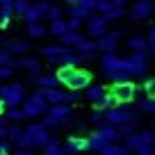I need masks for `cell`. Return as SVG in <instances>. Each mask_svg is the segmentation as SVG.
<instances>
[{"mask_svg":"<svg viewBox=\"0 0 155 155\" xmlns=\"http://www.w3.org/2000/svg\"><path fill=\"white\" fill-rule=\"evenodd\" d=\"M0 98L7 103L9 110H18L25 103V84L23 82H12L0 87Z\"/></svg>","mask_w":155,"mask_h":155,"instance_id":"6da1fadb","label":"cell"},{"mask_svg":"<svg viewBox=\"0 0 155 155\" xmlns=\"http://www.w3.org/2000/svg\"><path fill=\"white\" fill-rule=\"evenodd\" d=\"M137 91H139V87H137L135 82H119V84H110V96L114 98L119 105L121 103H132L137 98Z\"/></svg>","mask_w":155,"mask_h":155,"instance_id":"7a4b0ae2","label":"cell"},{"mask_svg":"<svg viewBox=\"0 0 155 155\" xmlns=\"http://www.w3.org/2000/svg\"><path fill=\"white\" fill-rule=\"evenodd\" d=\"M25 135H30L34 139V144L37 146H41V148H46V146L50 144V132H48V128L44 126V123L39 121V123H30L28 128H25Z\"/></svg>","mask_w":155,"mask_h":155,"instance_id":"3957f363","label":"cell"},{"mask_svg":"<svg viewBox=\"0 0 155 155\" xmlns=\"http://www.w3.org/2000/svg\"><path fill=\"white\" fill-rule=\"evenodd\" d=\"M103 73H114V71H128V59H121L116 53H107L101 57Z\"/></svg>","mask_w":155,"mask_h":155,"instance_id":"277c9868","label":"cell"},{"mask_svg":"<svg viewBox=\"0 0 155 155\" xmlns=\"http://www.w3.org/2000/svg\"><path fill=\"white\" fill-rule=\"evenodd\" d=\"M91 80H94V73L87 71V68H80V71H78V75L66 84V89H68V91H78V94H80L82 89H89V87H91Z\"/></svg>","mask_w":155,"mask_h":155,"instance_id":"5b68a950","label":"cell"},{"mask_svg":"<svg viewBox=\"0 0 155 155\" xmlns=\"http://www.w3.org/2000/svg\"><path fill=\"white\" fill-rule=\"evenodd\" d=\"M66 148V155H73V153H91V146H89V137H78V135H71L64 144Z\"/></svg>","mask_w":155,"mask_h":155,"instance_id":"8992f818","label":"cell"},{"mask_svg":"<svg viewBox=\"0 0 155 155\" xmlns=\"http://www.w3.org/2000/svg\"><path fill=\"white\" fill-rule=\"evenodd\" d=\"M148 66H146V53H130L128 57V73L130 75H146Z\"/></svg>","mask_w":155,"mask_h":155,"instance_id":"52a82bcc","label":"cell"},{"mask_svg":"<svg viewBox=\"0 0 155 155\" xmlns=\"http://www.w3.org/2000/svg\"><path fill=\"white\" fill-rule=\"evenodd\" d=\"M0 46H2V50H7L9 55H23V57L30 50V44L23 41V39H2Z\"/></svg>","mask_w":155,"mask_h":155,"instance_id":"ba28073f","label":"cell"},{"mask_svg":"<svg viewBox=\"0 0 155 155\" xmlns=\"http://www.w3.org/2000/svg\"><path fill=\"white\" fill-rule=\"evenodd\" d=\"M16 68H25V71L30 73V78H34V80L41 75V73H39V71H41V62H39L37 57H30V55L16 59Z\"/></svg>","mask_w":155,"mask_h":155,"instance_id":"9c48e42d","label":"cell"},{"mask_svg":"<svg viewBox=\"0 0 155 155\" xmlns=\"http://www.w3.org/2000/svg\"><path fill=\"white\" fill-rule=\"evenodd\" d=\"M87 32H89V37H96V41L103 39L107 34V21L103 18V16H94V18H89L87 21Z\"/></svg>","mask_w":155,"mask_h":155,"instance_id":"30bf717a","label":"cell"},{"mask_svg":"<svg viewBox=\"0 0 155 155\" xmlns=\"http://www.w3.org/2000/svg\"><path fill=\"white\" fill-rule=\"evenodd\" d=\"M41 53L48 57V62H57V59L71 55V48H68V46H62V44H55V46H44Z\"/></svg>","mask_w":155,"mask_h":155,"instance_id":"8fae6325","label":"cell"},{"mask_svg":"<svg viewBox=\"0 0 155 155\" xmlns=\"http://www.w3.org/2000/svg\"><path fill=\"white\" fill-rule=\"evenodd\" d=\"M121 32L116 30V32H107L103 39H98V50H103V55L107 53H116V41H119Z\"/></svg>","mask_w":155,"mask_h":155,"instance_id":"7c38bea8","label":"cell"},{"mask_svg":"<svg viewBox=\"0 0 155 155\" xmlns=\"http://www.w3.org/2000/svg\"><path fill=\"white\" fill-rule=\"evenodd\" d=\"M48 116H53L59 126L62 123H71V105H50Z\"/></svg>","mask_w":155,"mask_h":155,"instance_id":"4fadbf2b","label":"cell"},{"mask_svg":"<svg viewBox=\"0 0 155 155\" xmlns=\"http://www.w3.org/2000/svg\"><path fill=\"white\" fill-rule=\"evenodd\" d=\"M153 9H155V5H150V2H146V0H137L135 7H132V12H130V18L132 21H144L146 16H150Z\"/></svg>","mask_w":155,"mask_h":155,"instance_id":"5bb4252c","label":"cell"},{"mask_svg":"<svg viewBox=\"0 0 155 155\" xmlns=\"http://www.w3.org/2000/svg\"><path fill=\"white\" fill-rule=\"evenodd\" d=\"M98 135L101 137H105L107 141H110V144H119V139H121V130H119V128L116 126H110V123H105V126H101L98 128Z\"/></svg>","mask_w":155,"mask_h":155,"instance_id":"9a60e30c","label":"cell"},{"mask_svg":"<svg viewBox=\"0 0 155 155\" xmlns=\"http://www.w3.org/2000/svg\"><path fill=\"white\" fill-rule=\"evenodd\" d=\"M87 137H89V146H91V153H98V155H101L103 150H105L107 146H110V141H107L105 137H101V135H98V130L89 132Z\"/></svg>","mask_w":155,"mask_h":155,"instance_id":"2e32d148","label":"cell"},{"mask_svg":"<svg viewBox=\"0 0 155 155\" xmlns=\"http://www.w3.org/2000/svg\"><path fill=\"white\" fill-rule=\"evenodd\" d=\"M78 71H80V66H59L55 75H57V80H59V82L64 84V87H66V84L71 82L73 78L78 75Z\"/></svg>","mask_w":155,"mask_h":155,"instance_id":"e0dca14e","label":"cell"},{"mask_svg":"<svg viewBox=\"0 0 155 155\" xmlns=\"http://www.w3.org/2000/svg\"><path fill=\"white\" fill-rule=\"evenodd\" d=\"M87 96L91 98V103H98V101L110 96V87H105V84H91L87 89Z\"/></svg>","mask_w":155,"mask_h":155,"instance_id":"ac0fdd59","label":"cell"},{"mask_svg":"<svg viewBox=\"0 0 155 155\" xmlns=\"http://www.w3.org/2000/svg\"><path fill=\"white\" fill-rule=\"evenodd\" d=\"M34 82L39 84V89H57L59 80H57V75H48V73H41V75H39Z\"/></svg>","mask_w":155,"mask_h":155,"instance_id":"d6986e66","label":"cell"},{"mask_svg":"<svg viewBox=\"0 0 155 155\" xmlns=\"http://www.w3.org/2000/svg\"><path fill=\"white\" fill-rule=\"evenodd\" d=\"M128 48H130L132 53H148V39L130 37V39H128Z\"/></svg>","mask_w":155,"mask_h":155,"instance_id":"ffe728a7","label":"cell"},{"mask_svg":"<svg viewBox=\"0 0 155 155\" xmlns=\"http://www.w3.org/2000/svg\"><path fill=\"white\" fill-rule=\"evenodd\" d=\"M82 41H84V37H82L80 32H68V34H64V37L59 39V44H62V46H68V48H71V46H75V48H78Z\"/></svg>","mask_w":155,"mask_h":155,"instance_id":"44dd1931","label":"cell"},{"mask_svg":"<svg viewBox=\"0 0 155 155\" xmlns=\"http://www.w3.org/2000/svg\"><path fill=\"white\" fill-rule=\"evenodd\" d=\"M126 146H128L130 150H135V153H139V150L144 148L146 144H144V139H141L139 132H132V135H128V137H126Z\"/></svg>","mask_w":155,"mask_h":155,"instance_id":"7402d4cb","label":"cell"},{"mask_svg":"<svg viewBox=\"0 0 155 155\" xmlns=\"http://www.w3.org/2000/svg\"><path fill=\"white\" fill-rule=\"evenodd\" d=\"M75 50H78L80 55H96V53H98V41H94V39H84V41L78 46Z\"/></svg>","mask_w":155,"mask_h":155,"instance_id":"603a6c76","label":"cell"},{"mask_svg":"<svg viewBox=\"0 0 155 155\" xmlns=\"http://www.w3.org/2000/svg\"><path fill=\"white\" fill-rule=\"evenodd\" d=\"M48 32H53L55 37H59V39H62L64 34H68V32H71V30H68V21H64V18H62V21H55V23H50Z\"/></svg>","mask_w":155,"mask_h":155,"instance_id":"cb8c5ba5","label":"cell"},{"mask_svg":"<svg viewBox=\"0 0 155 155\" xmlns=\"http://www.w3.org/2000/svg\"><path fill=\"white\" fill-rule=\"evenodd\" d=\"M101 155H132V150L128 146H121V144H110Z\"/></svg>","mask_w":155,"mask_h":155,"instance_id":"d4e9b609","label":"cell"},{"mask_svg":"<svg viewBox=\"0 0 155 155\" xmlns=\"http://www.w3.org/2000/svg\"><path fill=\"white\" fill-rule=\"evenodd\" d=\"M21 110H23L25 119H37V116H41V114H44V112L39 110V107L34 105L32 101H25V103H23V107H21Z\"/></svg>","mask_w":155,"mask_h":155,"instance_id":"484cf974","label":"cell"},{"mask_svg":"<svg viewBox=\"0 0 155 155\" xmlns=\"http://www.w3.org/2000/svg\"><path fill=\"white\" fill-rule=\"evenodd\" d=\"M41 16H44V14H41V12H39L37 7L32 5V7H30V9L25 12L23 16H21V18H23V21H25L28 25H32V23H39V21H41Z\"/></svg>","mask_w":155,"mask_h":155,"instance_id":"4316f807","label":"cell"},{"mask_svg":"<svg viewBox=\"0 0 155 155\" xmlns=\"http://www.w3.org/2000/svg\"><path fill=\"white\" fill-rule=\"evenodd\" d=\"M44 155H66V148H64L57 139H53V141L44 148Z\"/></svg>","mask_w":155,"mask_h":155,"instance_id":"83f0119b","label":"cell"},{"mask_svg":"<svg viewBox=\"0 0 155 155\" xmlns=\"http://www.w3.org/2000/svg\"><path fill=\"white\" fill-rule=\"evenodd\" d=\"M68 14H71V18H80V21H89V18H94L91 12L82 9L80 5H78V7H68Z\"/></svg>","mask_w":155,"mask_h":155,"instance_id":"f1b7e54d","label":"cell"},{"mask_svg":"<svg viewBox=\"0 0 155 155\" xmlns=\"http://www.w3.org/2000/svg\"><path fill=\"white\" fill-rule=\"evenodd\" d=\"M16 148L18 150H32V148H37V144H34V139L30 135H23L18 141H16Z\"/></svg>","mask_w":155,"mask_h":155,"instance_id":"f546056e","label":"cell"},{"mask_svg":"<svg viewBox=\"0 0 155 155\" xmlns=\"http://www.w3.org/2000/svg\"><path fill=\"white\" fill-rule=\"evenodd\" d=\"M23 135H25V130L21 126H9V128H7V141H14V144H16Z\"/></svg>","mask_w":155,"mask_h":155,"instance_id":"4dcf8cb0","label":"cell"},{"mask_svg":"<svg viewBox=\"0 0 155 155\" xmlns=\"http://www.w3.org/2000/svg\"><path fill=\"white\" fill-rule=\"evenodd\" d=\"M0 66L2 68H16V59L7 50H0Z\"/></svg>","mask_w":155,"mask_h":155,"instance_id":"1f68e13d","label":"cell"},{"mask_svg":"<svg viewBox=\"0 0 155 155\" xmlns=\"http://www.w3.org/2000/svg\"><path fill=\"white\" fill-rule=\"evenodd\" d=\"M46 32H48V28H46V25H41V23L28 25V34H30V37H44Z\"/></svg>","mask_w":155,"mask_h":155,"instance_id":"d6a6232c","label":"cell"},{"mask_svg":"<svg viewBox=\"0 0 155 155\" xmlns=\"http://www.w3.org/2000/svg\"><path fill=\"white\" fill-rule=\"evenodd\" d=\"M139 110L146 114H155V98H141L139 101Z\"/></svg>","mask_w":155,"mask_h":155,"instance_id":"836d02e7","label":"cell"},{"mask_svg":"<svg viewBox=\"0 0 155 155\" xmlns=\"http://www.w3.org/2000/svg\"><path fill=\"white\" fill-rule=\"evenodd\" d=\"M126 14H128V9H126V7H114V9H112L110 14H105L103 18H105L107 23H110V21H114V18H123Z\"/></svg>","mask_w":155,"mask_h":155,"instance_id":"e575fe53","label":"cell"},{"mask_svg":"<svg viewBox=\"0 0 155 155\" xmlns=\"http://www.w3.org/2000/svg\"><path fill=\"white\" fill-rule=\"evenodd\" d=\"M114 7H119V5H114V2H110V0H98V9H96V12H98L101 16H105V14H110Z\"/></svg>","mask_w":155,"mask_h":155,"instance_id":"d590c367","label":"cell"},{"mask_svg":"<svg viewBox=\"0 0 155 155\" xmlns=\"http://www.w3.org/2000/svg\"><path fill=\"white\" fill-rule=\"evenodd\" d=\"M30 7H32V5H30V0H14V12H16V14H21V16H23Z\"/></svg>","mask_w":155,"mask_h":155,"instance_id":"8d00e7d4","label":"cell"},{"mask_svg":"<svg viewBox=\"0 0 155 155\" xmlns=\"http://www.w3.org/2000/svg\"><path fill=\"white\" fill-rule=\"evenodd\" d=\"M46 18L50 21V23H55V21H62V7H50L48 9V14H46Z\"/></svg>","mask_w":155,"mask_h":155,"instance_id":"74e56055","label":"cell"},{"mask_svg":"<svg viewBox=\"0 0 155 155\" xmlns=\"http://www.w3.org/2000/svg\"><path fill=\"white\" fill-rule=\"evenodd\" d=\"M144 91H146V98H155V78L144 80Z\"/></svg>","mask_w":155,"mask_h":155,"instance_id":"f35d334b","label":"cell"},{"mask_svg":"<svg viewBox=\"0 0 155 155\" xmlns=\"http://www.w3.org/2000/svg\"><path fill=\"white\" fill-rule=\"evenodd\" d=\"M139 135H141V139H144L146 146H155V130H150V128H148V130H141Z\"/></svg>","mask_w":155,"mask_h":155,"instance_id":"ab89813d","label":"cell"},{"mask_svg":"<svg viewBox=\"0 0 155 155\" xmlns=\"http://www.w3.org/2000/svg\"><path fill=\"white\" fill-rule=\"evenodd\" d=\"M7 119L14 121V123H18V121H23V119H25V114H23V110L18 107V110H9V112H7Z\"/></svg>","mask_w":155,"mask_h":155,"instance_id":"60d3db41","label":"cell"},{"mask_svg":"<svg viewBox=\"0 0 155 155\" xmlns=\"http://www.w3.org/2000/svg\"><path fill=\"white\" fill-rule=\"evenodd\" d=\"M34 7H37V9L39 12H41V14H48V9H50V7H53V5H50V2H48V0H37V2H34Z\"/></svg>","mask_w":155,"mask_h":155,"instance_id":"b9f144b4","label":"cell"},{"mask_svg":"<svg viewBox=\"0 0 155 155\" xmlns=\"http://www.w3.org/2000/svg\"><path fill=\"white\" fill-rule=\"evenodd\" d=\"M80 7H82V9H87V12H96V9H98V0H82V2H80Z\"/></svg>","mask_w":155,"mask_h":155,"instance_id":"7bdbcfd3","label":"cell"},{"mask_svg":"<svg viewBox=\"0 0 155 155\" xmlns=\"http://www.w3.org/2000/svg\"><path fill=\"white\" fill-rule=\"evenodd\" d=\"M82 23L84 21H80V18H68V30H71V32H80Z\"/></svg>","mask_w":155,"mask_h":155,"instance_id":"ee69618b","label":"cell"},{"mask_svg":"<svg viewBox=\"0 0 155 155\" xmlns=\"http://www.w3.org/2000/svg\"><path fill=\"white\" fill-rule=\"evenodd\" d=\"M41 123H44V126L48 128V130H50V128H55V126H59V123L55 121L53 116H48V114H44V119H41Z\"/></svg>","mask_w":155,"mask_h":155,"instance_id":"f6af8a7d","label":"cell"},{"mask_svg":"<svg viewBox=\"0 0 155 155\" xmlns=\"http://www.w3.org/2000/svg\"><path fill=\"white\" fill-rule=\"evenodd\" d=\"M89 119H91L94 123H98V126H101V123L105 121V114H103V112H91V116H89Z\"/></svg>","mask_w":155,"mask_h":155,"instance_id":"bcb514c9","label":"cell"},{"mask_svg":"<svg viewBox=\"0 0 155 155\" xmlns=\"http://www.w3.org/2000/svg\"><path fill=\"white\" fill-rule=\"evenodd\" d=\"M0 155H12V148H9V144L0 141Z\"/></svg>","mask_w":155,"mask_h":155,"instance_id":"7dc6e473","label":"cell"},{"mask_svg":"<svg viewBox=\"0 0 155 155\" xmlns=\"http://www.w3.org/2000/svg\"><path fill=\"white\" fill-rule=\"evenodd\" d=\"M12 25V16H5V18H0V30H7Z\"/></svg>","mask_w":155,"mask_h":155,"instance_id":"c3c4849f","label":"cell"},{"mask_svg":"<svg viewBox=\"0 0 155 155\" xmlns=\"http://www.w3.org/2000/svg\"><path fill=\"white\" fill-rule=\"evenodd\" d=\"M12 73H14V68H2V66H0V80H5V78H9Z\"/></svg>","mask_w":155,"mask_h":155,"instance_id":"681fc988","label":"cell"},{"mask_svg":"<svg viewBox=\"0 0 155 155\" xmlns=\"http://www.w3.org/2000/svg\"><path fill=\"white\" fill-rule=\"evenodd\" d=\"M7 112H9V107H7V103L2 101V98H0V116H5Z\"/></svg>","mask_w":155,"mask_h":155,"instance_id":"f907efd6","label":"cell"},{"mask_svg":"<svg viewBox=\"0 0 155 155\" xmlns=\"http://www.w3.org/2000/svg\"><path fill=\"white\" fill-rule=\"evenodd\" d=\"M0 7H12L14 9V0H0Z\"/></svg>","mask_w":155,"mask_h":155,"instance_id":"816d5d0a","label":"cell"},{"mask_svg":"<svg viewBox=\"0 0 155 155\" xmlns=\"http://www.w3.org/2000/svg\"><path fill=\"white\" fill-rule=\"evenodd\" d=\"M148 44H155V28H150L148 32Z\"/></svg>","mask_w":155,"mask_h":155,"instance_id":"f5cc1de1","label":"cell"},{"mask_svg":"<svg viewBox=\"0 0 155 155\" xmlns=\"http://www.w3.org/2000/svg\"><path fill=\"white\" fill-rule=\"evenodd\" d=\"M64 2H66L68 7H78V5H80V2H82V0H64Z\"/></svg>","mask_w":155,"mask_h":155,"instance_id":"db71d44e","label":"cell"},{"mask_svg":"<svg viewBox=\"0 0 155 155\" xmlns=\"http://www.w3.org/2000/svg\"><path fill=\"white\" fill-rule=\"evenodd\" d=\"M12 155H39V153H32V150H16V153Z\"/></svg>","mask_w":155,"mask_h":155,"instance_id":"11a10c76","label":"cell"},{"mask_svg":"<svg viewBox=\"0 0 155 155\" xmlns=\"http://www.w3.org/2000/svg\"><path fill=\"white\" fill-rule=\"evenodd\" d=\"M7 139V128H0V141Z\"/></svg>","mask_w":155,"mask_h":155,"instance_id":"9f6ffc18","label":"cell"},{"mask_svg":"<svg viewBox=\"0 0 155 155\" xmlns=\"http://www.w3.org/2000/svg\"><path fill=\"white\" fill-rule=\"evenodd\" d=\"M110 2H114V5H119V7H123L128 2V0H110Z\"/></svg>","mask_w":155,"mask_h":155,"instance_id":"6f0895ef","label":"cell"},{"mask_svg":"<svg viewBox=\"0 0 155 155\" xmlns=\"http://www.w3.org/2000/svg\"><path fill=\"white\" fill-rule=\"evenodd\" d=\"M148 53H153V55H155V44H148Z\"/></svg>","mask_w":155,"mask_h":155,"instance_id":"680465c9","label":"cell"},{"mask_svg":"<svg viewBox=\"0 0 155 155\" xmlns=\"http://www.w3.org/2000/svg\"><path fill=\"white\" fill-rule=\"evenodd\" d=\"M150 130H155V121H153V126H150Z\"/></svg>","mask_w":155,"mask_h":155,"instance_id":"91938a15","label":"cell"},{"mask_svg":"<svg viewBox=\"0 0 155 155\" xmlns=\"http://www.w3.org/2000/svg\"><path fill=\"white\" fill-rule=\"evenodd\" d=\"M87 155H96V153H87Z\"/></svg>","mask_w":155,"mask_h":155,"instance_id":"94428289","label":"cell"}]
</instances>
